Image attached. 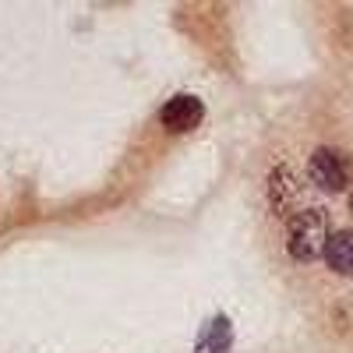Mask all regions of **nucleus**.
<instances>
[{
    "label": "nucleus",
    "mask_w": 353,
    "mask_h": 353,
    "mask_svg": "<svg viewBox=\"0 0 353 353\" xmlns=\"http://www.w3.org/2000/svg\"><path fill=\"white\" fill-rule=\"evenodd\" d=\"M307 173L321 191H343L350 184L353 170H350V159L339 149H314L311 163H307Z\"/></svg>",
    "instance_id": "f03ea898"
},
{
    "label": "nucleus",
    "mask_w": 353,
    "mask_h": 353,
    "mask_svg": "<svg viewBox=\"0 0 353 353\" xmlns=\"http://www.w3.org/2000/svg\"><path fill=\"white\" fill-rule=\"evenodd\" d=\"M350 212H353V198H350Z\"/></svg>",
    "instance_id": "0eeeda50"
},
{
    "label": "nucleus",
    "mask_w": 353,
    "mask_h": 353,
    "mask_svg": "<svg viewBox=\"0 0 353 353\" xmlns=\"http://www.w3.org/2000/svg\"><path fill=\"white\" fill-rule=\"evenodd\" d=\"M269 194H272V209L279 216L290 212L293 198H297V181H293V170L290 166H276L272 176H269Z\"/></svg>",
    "instance_id": "423d86ee"
},
{
    "label": "nucleus",
    "mask_w": 353,
    "mask_h": 353,
    "mask_svg": "<svg viewBox=\"0 0 353 353\" xmlns=\"http://www.w3.org/2000/svg\"><path fill=\"white\" fill-rule=\"evenodd\" d=\"M325 261L339 276H353V230H339L325 244Z\"/></svg>",
    "instance_id": "39448f33"
},
{
    "label": "nucleus",
    "mask_w": 353,
    "mask_h": 353,
    "mask_svg": "<svg viewBox=\"0 0 353 353\" xmlns=\"http://www.w3.org/2000/svg\"><path fill=\"white\" fill-rule=\"evenodd\" d=\"M201 117H205L201 99L181 92V96L166 99V106L159 110V124H163L166 131H173V134H184V131H191V128L201 124Z\"/></svg>",
    "instance_id": "7ed1b4c3"
},
{
    "label": "nucleus",
    "mask_w": 353,
    "mask_h": 353,
    "mask_svg": "<svg viewBox=\"0 0 353 353\" xmlns=\"http://www.w3.org/2000/svg\"><path fill=\"white\" fill-rule=\"evenodd\" d=\"M329 216L321 209H297L286 223V251L297 261H314L329 244Z\"/></svg>",
    "instance_id": "f257e3e1"
},
{
    "label": "nucleus",
    "mask_w": 353,
    "mask_h": 353,
    "mask_svg": "<svg viewBox=\"0 0 353 353\" xmlns=\"http://www.w3.org/2000/svg\"><path fill=\"white\" fill-rule=\"evenodd\" d=\"M230 346H233V325H230L226 314H216V318H209V325L201 329L194 353H230Z\"/></svg>",
    "instance_id": "20e7f679"
}]
</instances>
